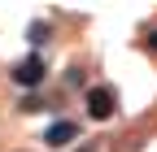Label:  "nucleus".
Here are the masks:
<instances>
[{"label":"nucleus","mask_w":157,"mask_h":152,"mask_svg":"<svg viewBox=\"0 0 157 152\" xmlns=\"http://www.w3.org/2000/svg\"><path fill=\"white\" fill-rule=\"evenodd\" d=\"M44 78H48V61H44L39 52L22 56V61L13 65V83H17V87H39Z\"/></svg>","instance_id":"obj_1"},{"label":"nucleus","mask_w":157,"mask_h":152,"mask_svg":"<svg viewBox=\"0 0 157 152\" xmlns=\"http://www.w3.org/2000/svg\"><path fill=\"white\" fill-rule=\"evenodd\" d=\"M113 109H118V91H113V87L101 83V87H92V91H87V113H92L96 122H109V118H113Z\"/></svg>","instance_id":"obj_2"},{"label":"nucleus","mask_w":157,"mask_h":152,"mask_svg":"<svg viewBox=\"0 0 157 152\" xmlns=\"http://www.w3.org/2000/svg\"><path fill=\"white\" fill-rule=\"evenodd\" d=\"M78 139V126L74 122H52L48 130H44V143L48 148H66V143H74Z\"/></svg>","instance_id":"obj_3"},{"label":"nucleus","mask_w":157,"mask_h":152,"mask_svg":"<svg viewBox=\"0 0 157 152\" xmlns=\"http://www.w3.org/2000/svg\"><path fill=\"white\" fill-rule=\"evenodd\" d=\"M48 35H52V26H48V22H39V17L26 26V39H31L35 48H39V44H48Z\"/></svg>","instance_id":"obj_4"},{"label":"nucleus","mask_w":157,"mask_h":152,"mask_svg":"<svg viewBox=\"0 0 157 152\" xmlns=\"http://www.w3.org/2000/svg\"><path fill=\"white\" fill-rule=\"evenodd\" d=\"M74 152H113V139H105V135H96V139H83Z\"/></svg>","instance_id":"obj_5"},{"label":"nucleus","mask_w":157,"mask_h":152,"mask_svg":"<svg viewBox=\"0 0 157 152\" xmlns=\"http://www.w3.org/2000/svg\"><path fill=\"white\" fill-rule=\"evenodd\" d=\"M144 44H148V48L157 52V31H148V39H144Z\"/></svg>","instance_id":"obj_6"}]
</instances>
